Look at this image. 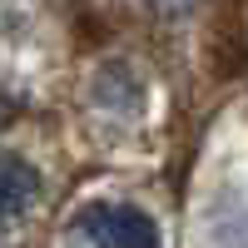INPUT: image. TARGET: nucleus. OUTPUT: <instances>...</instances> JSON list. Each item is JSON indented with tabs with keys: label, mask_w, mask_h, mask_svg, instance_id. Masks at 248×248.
<instances>
[{
	"label": "nucleus",
	"mask_w": 248,
	"mask_h": 248,
	"mask_svg": "<svg viewBox=\"0 0 248 248\" xmlns=\"http://www.w3.org/2000/svg\"><path fill=\"white\" fill-rule=\"evenodd\" d=\"M79 233L90 248H159V229L139 209H124V203H99L79 218Z\"/></svg>",
	"instance_id": "f257e3e1"
},
{
	"label": "nucleus",
	"mask_w": 248,
	"mask_h": 248,
	"mask_svg": "<svg viewBox=\"0 0 248 248\" xmlns=\"http://www.w3.org/2000/svg\"><path fill=\"white\" fill-rule=\"evenodd\" d=\"M35 203H40V174L30 169L25 159L0 154V229L20 223Z\"/></svg>",
	"instance_id": "f03ea898"
},
{
	"label": "nucleus",
	"mask_w": 248,
	"mask_h": 248,
	"mask_svg": "<svg viewBox=\"0 0 248 248\" xmlns=\"http://www.w3.org/2000/svg\"><path fill=\"white\" fill-rule=\"evenodd\" d=\"M15 114H20V105H15L5 90H0V129H10V124H15Z\"/></svg>",
	"instance_id": "7ed1b4c3"
},
{
	"label": "nucleus",
	"mask_w": 248,
	"mask_h": 248,
	"mask_svg": "<svg viewBox=\"0 0 248 248\" xmlns=\"http://www.w3.org/2000/svg\"><path fill=\"white\" fill-rule=\"evenodd\" d=\"M149 5H154L159 15H179V10H189V5H199V0H149Z\"/></svg>",
	"instance_id": "20e7f679"
}]
</instances>
